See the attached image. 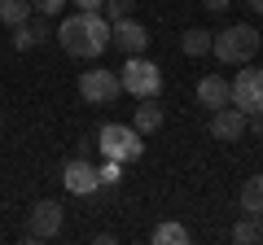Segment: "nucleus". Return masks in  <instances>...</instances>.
I'll list each match as a JSON object with an SVG mask.
<instances>
[{"label":"nucleus","mask_w":263,"mask_h":245,"mask_svg":"<svg viewBox=\"0 0 263 245\" xmlns=\"http://www.w3.org/2000/svg\"><path fill=\"white\" fill-rule=\"evenodd\" d=\"M57 44L75 62H92V57H101L110 48V22H105V13H79L75 9L57 27Z\"/></svg>","instance_id":"obj_1"},{"label":"nucleus","mask_w":263,"mask_h":245,"mask_svg":"<svg viewBox=\"0 0 263 245\" xmlns=\"http://www.w3.org/2000/svg\"><path fill=\"white\" fill-rule=\"evenodd\" d=\"M263 35L250 27V22H233V27H224L219 35H211V53L224 62V66H250L254 53H259Z\"/></svg>","instance_id":"obj_2"},{"label":"nucleus","mask_w":263,"mask_h":245,"mask_svg":"<svg viewBox=\"0 0 263 245\" xmlns=\"http://www.w3.org/2000/svg\"><path fill=\"white\" fill-rule=\"evenodd\" d=\"M119 84H123V92H132L136 101H158V92H162V70L136 53V57H127V66L119 70Z\"/></svg>","instance_id":"obj_3"},{"label":"nucleus","mask_w":263,"mask_h":245,"mask_svg":"<svg viewBox=\"0 0 263 245\" xmlns=\"http://www.w3.org/2000/svg\"><path fill=\"white\" fill-rule=\"evenodd\" d=\"M92 145L105 153V158H114V162H136V158L145 153L141 132H136V127H123V122H105L101 132H97Z\"/></svg>","instance_id":"obj_4"},{"label":"nucleus","mask_w":263,"mask_h":245,"mask_svg":"<svg viewBox=\"0 0 263 245\" xmlns=\"http://www.w3.org/2000/svg\"><path fill=\"white\" fill-rule=\"evenodd\" d=\"M62 228H66V210L57 206V201H35L31 206V215H27V232H22V241L27 245H40V241H53V236H62Z\"/></svg>","instance_id":"obj_5"},{"label":"nucleus","mask_w":263,"mask_h":245,"mask_svg":"<svg viewBox=\"0 0 263 245\" xmlns=\"http://www.w3.org/2000/svg\"><path fill=\"white\" fill-rule=\"evenodd\" d=\"M228 105L246 114H263V70H237V79L228 84Z\"/></svg>","instance_id":"obj_6"},{"label":"nucleus","mask_w":263,"mask_h":245,"mask_svg":"<svg viewBox=\"0 0 263 245\" xmlns=\"http://www.w3.org/2000/svg\"><path fill=\"white\" fill-rule=\"evenodd\" d=\"M123 92V84H119V75H114V70H84V75H79V96H84L88 105H110L114 96Z\"/></svg>","instance_id":"obj_7"},{"label":"nucleus","mask_w":263,"mask_h":245,"mask_svg":"<svg viewBox=\"0 0 263 245\" xmlns=\"http://www.w3.org/2000/svg\"><path fill=\"white\" fill-rule=\"evenodd\" d=\"M62 184H66V193H75V197H97V193H101L97 167H88L84 158H70L62 167Z\"/></svg>","instance_id":"obj_8"},{"label":"nucleus","mask_w":263,"mask_h":245,"mask_svg":"<svg viewBox=\"0 0 263 245\" xmlns=\"http://www.w3.org/2000/svg\"><path fill=\"white\" fill-rule=\"evenodd\" d=\"M110 44L119 48V53L136 57V53L149 48V31H145L136 18H119V22H110Z\"/></svg>","instance_id":"obj_9"},{"label":"nucleus","mask_w":263,"mask_h":245,"mask_svg":"<svg viewBox=\"0 0 263 245\" xmlns=\"http://www.w3.org/2000/svg\"><path fill=\"white\" fill-rule=\"evenodd\" d=\"M246 118H250V114L246 110H237V105H219V110H211V136H215V140H241L246 136Z\"/></svg>","instance_id":"obj_10"},{"label":"nucleus","mask_w":263,"mask_h":245,"mask_svg":"<svg viewBox=\"0 0 263 245\" xmlns=\"http://www.w3.org/2000/svg\"><path fill=\"white\" fill-rule=\"evenodd\" d=\"M197 101L206 105V110L228 105V79H219V75H202V79H197Z\"/></svg>","instance_id":"obj_11"},{"label":"nucleus","mask_w":263,"mask_h":245,"mask_svg":"<svg viewBox=\"0 0 263 245\" xmlns=\"http://www.w3.org/2000/svg\"><path fill=\"white\" fill-rule=\"evenodd\" d=\"M162 122H167V118H162V105H154V101H141V105H136V118H132V127H136L141 136H154Z\"/></svg>","instance_id":"obj_12"},{"label":"nucleus","mask_w":263,"mask_h":245,"mask_svg":"<svg viewBox=\"0 0 263 245\" xmlns=\"http://www.w3.org/2000/svg\"><path fill=\"white\" fill-rule=\"evenodd\" d=\"M180 53H184V57H206L211 53V31L189 27L184 35H180Z\"/></svg>","instance_id":"obj_13"},{"label":"nucleus","mask_w":263,"mask_h":245,"mask_svg":"<svg viewBox=\"0 0 263 245\" xmlns=\"http://www.w3.org/2000/svg\"><path fill=\"white\" fill-rule=\"evenodd\" d=\"M31 0H0V22H5V27H22V22H31Z\"/></svg>","instance_id":"obj_14"},{"label":"nucleus","mask_w":263,"mask_h":245,"mask_svg":"<svg viewBox=\"0 0 263 245\" xmlns=\"http://www.w3.org/2000/svg\"><path fill=\"white\" fill-rule=\"evenodd\" d=\"M154 245H189V228L176 223V219H162L154 228Z\"/></svg>","instance_id":"obj_15"},{"label":"nucleus","mask_w":263,"mask_h":245,"mask_svg":"<svg viewBox=\"0 0 263 245\" xmlns=\"http://www.w3.org/2000/svg\"><path fill=\"white\" fill-rule=\"evenodd\" d=\"M241 210L246 215H263V175H250L241 184Z\"/></svg>","instance_id":"obj_16"},{"label":"nucleus","mask_w":263,"mask_h":245,"mask_svg":"<svg viewBox=\"0 0 263 245\" xmlns=\"http://www.w3.org/2000/svg\"><path fill=\"white\" fill-rule=\"evenodd\" d=\"M233 241H237V245H259V241H263V223H259V215L237 219V223H233Z\"/></svg>","instance_id":"obj_17"},{"label":"nucleus","mask_w":263,"mask_h":245,"mask_svg":"<svg viewBox=\"0 0 263 245\" xmlns=\"http://www.w3.org/2000/svg\"><path fill=\"white\" fill-rule=\"evenodd\" d=\"M35 44H40V31L31 27V22L13 27V48H18V53H27V48H35Z\"/></svg>","instance_id":"obj_18"},{"label":"nucleus","mask_w":263,"mask_h":245,"mask_svg":"<svg viewBox=\"0 0 263 245\" xmlns=\"http://www.w3.org/2000/svg\"><path fill=\"white\" fill-rule=\"evenodd\" d=\"M132 9H136V0H105V5H101L105 22H119V18H132Z\"/></svg>","instance_id":"obj_19"},{"label":"nucleus","mask_w":263,"mask_h":245,"mask_svg":"<svg viewBox=\"0 0 263 245\" xmlns=\"http://www.w3.org/2000/svg\"><path fill=\"white\" fill-rule=\"evenodd\" d=\"M97 179H101V189H114V184L123 179V162L105 158V167H97Z\"/></svg>","instance_id":"obj_20"},{"label":"nucleus","mask_w":263,"mask_h":245,"mask_svg":"<svg viewBox=\"0 0 263 245\" xmlns=\"http://www.w3.org/2000/svg\"><path fill=\"white\" fill-rule=\"evenodd\" d=\"M66 5H70V0H31V9H35L40 18H57Z\"/></svg>","instance_id":"obj_21"},{"label":"nucleus","mask_w":263,"mask_h":245,"mask_svg":"<svg viewBox=\"0 0 263 245\" xmlns=\"http://www.w3.org/2000/svg\"><path fill=\"white\" fill-rule=\"evenodd\" d=\"M70 5H75L79 13H101V5H105V0H70Z\"/></svg>","instance_id":"obj_22"},{"label":"nucleus","mask_w":263,"mask_h":245,"mask_svg":"<svg viewBox=\"0 0 263 245\" xmlns=\"http://www.w3.org/2000/svg\"><path fill=\"white\" fill-rule=\"evenodd\" d=\"M202 5H206V9H211V13H224V9H228V5H233V0H202Z\"/></svg>","instance_id":"obj_23"},{"label":"nucleus","mask_w":263,"mask_h":245,"mask_svg":"<svg viewBox=\"0 0 263 245\" xmlns=\"http://www.w3.org/2000/svg\"><path fill=\"white\" fill-rule=\"evenodd\" d=\"M250 9H254V13H263V0H250Z\"/></svg>","instance_id":"obj_24"},{"label":"nucleus","mask_w":263,"mask_h":245,"mask_svg":"<svg viewBox=\"0 0 263 245\" xmlns=\"http://www.w3.org/2000/svg\"><path fill=\"white\" fill-rule=\"evenodd\" d=\"M0 127H5V118H0Z\"/></svg>","instance_id":"obj_25"}]
</instances>
